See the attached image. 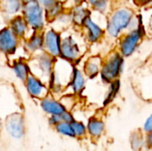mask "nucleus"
Instances as JSON below:
<instances>
[{
    "label": "nucleus",
    "instance_id": "f257e3e1",
    "mask_svg": "<svg viewBox=\"0 0 152 151\" xmlns=\"http://www.w3.org/2000/svg\"><path fill=\"white\" fill-rule=\"evenodd\" d=\"M74 67L75 66L72 62L66 61L61 57L56 58L53 70L48 83L50 93H59L65 88H68L71 80Z\"/></svg>",
    "mask_w": 152,
    "mask_h": 151
},
{
    "label": "nucleus",
    "instance_id": "f03ea898",
    "mask_svg": "<svg viewBox=\"0 0 152 151\" xmlns=\"http://www.w3.org/2000/svg\"><path fill=\"white\" fill-rule=\"evenodd\" d=\"M55 60L56 58L53 57L44 50L30 55V58L28 61L30 73L48 85L53 70Z\"/></svg>",
    "mask_w": 152,
    "mask_h": 151
},
{
    "label": "nucleus",
    "instance_id": "7ed1b4c3",
    "mask_svg": "<svg viewBox=\"0 0 152 151\" xmlns=\"http://www.w3.org/2000/svg\"><path fill=\"white\" fill-rule=\"evenodd\" d=\"M134 18V13L129 8L121 7L114 10L107 20V33L112 38H118L124 30L130 28Z\"/></svg>",
    "mask_w": 152,
    "mask_h": 151
},
{
    "label": "nucleus",
    "instance_id": "20e7f679",
    "mask_svg": "<svg viewBox=\"0 0 152 151\" xmlns=\"http://www.w3.org/2000/svg\"><path fill=\"white\" fill-rule=\"evenodd\" d=\"M21 14L25 18L32 31L45 30L47 22L45 11L37 0L23 3Z\"/></svg>",
    "mask_w": 152,
    "mask_h": 151
},
{
    "label": "nucleus",
    "instance_id": "39448f33",
    "mask_svg": "<svg viewBox=\"0 0 152 151\" xmlns=\"http://www.w3.org/2000/svg\"><path fill=\"white\" fill-rule=\"evenodd\" d=\"M124 56L118 52L110 53L106 60L103 61L100 72L102 80L104 83L110 84L114 80L118 79L124 69Z\"/></svg>",
    "mask_w": 152,
    "mask_h": 151
},
{
    "label": "nucleus",
    "instance_id": "423d86ee",
    "mask_svg": "<svg viewBox=\"0 0 152 151\" xmlns=\"http://www.w3.org/2000/svg\"><path fill=\"white\" fill-rule=\"evenodd\" d=\"M82 55V48L76 36L72 33H67L65 35L61 33L60 57L75 64L81 59Z\"/></svg>",
    "mask_w": 152,
    "mask_h": 151
},
{
    "label": "nucleus",
    "instance_id": "0eeeda50",
    "mask_svg": "<svg viewBox=\"0 0 152 151\" xmlns=\"http://www.w3.org/2000/svg\"><path fill=\"white\" fill-rule=\"evenodd\" d=\"M4 127L7 134L14 140H21L26 133L25 119L20 112H13L5 117Z\"/></svg>",
    "mask_w": 152,
    "mask_h": 151
},
{
    "label": "nucleus",
    "instance_id": "6e6552de",
    "mask_svg": "<svg viewBox=\"0 0 152 151\" xmlns=\"http://www.w3.org/2000/svg\"><path fill=\"white\" fill-rule=\"evenodd\" d=\"M143 29L141 26L135 29L129 30L128 33L123 36L120 41V53L124 57L131 56L137 49L142 38L143 37Z\"/></svg>",
    "mask_w": 152,
    "mask_h": 151
},
{
    "label": "nucleus",
    "instance_id": "1a4fd4ad",
    "mask_svg": "<svg viewBox=\"0 0 152 151\" xmlns=\"http://www.w3.org/2000/svg\"><path fill=\"white\" fill-rule=\"evenodd\" d=\"M61 32L50 28L44 30V51L54 58L61 56Z\"/></svg>",
    "mask_w": 152,
    "mask_h": 151
},
{
    "label": "nucleus",
    "instance_id": "9d476101",
    "mask_svg": "<svg viewBox=\"0 0 152 151\" xmlns=\"http://www.w3.org/2000/svg\"><path fill=\"white\" fill-rule=\"evenodd\" d=\"M24 85L28 95L33 99L40 101L50 94L48 85L32 74L28 77V78L24 82Z\"/></svg>",
    "mask_w": 152,
    "mask_h": 151
},
{
    "label": "nucleus",
    "instance_id": "9b49d317",
    "mask_svg": "<svg viewBox=\"0 0 152 151\" xmlns=\"http://www.w3.org/2000/svg\"><path fill=\"white\" fill-rule=\"evenodd\" d=\"M20 41L8 26L0 28V53L5 55L13 54L17 51Z\"/></svg>",
    "mask_w": 152,
    "mask_h": 151
},
{
    "label": "nucleus",
    "instance_id": "f8f14e48",
    "mask_svg": "<svg viewBox=\"0 0 152 151\" xmlns=\"http://www.w3.org/2000/svg\"><path fill=\"white\" fill-rule=\"evenodd\" d=\"M7 26L20 40H24L27 36H28V31L31 30L21 13L12 17L8 20Z\"/></svg>",
    "mask_w": 152,
    "mask_h": 151
},
{
    "label": "nucleus",
    "instance_id": "ddd939ff",
    "mask_svg": "<svg viewBox=\"0 0 152 151\" xmlns=\"http://www.w3.org/2000/svg\"><path fill=\"white\" fill-rule=\"evenodd\" d=\"M23 46L30 55L44 50V31H32L23 40Z\"/></svg>",
    "mask_w": 152,
    "mask_h": 151
},
{
    "label": "nucleus",
    "instance_id": "4468645a",
    "mask_svg": "<svg viewBox=\"0 0 152 151\" xmlns=\"http://www.w3.org/2000/svg\"><path fill=\"white\" fill-rule=\"evenodd\" d=\"M82 28H85L86 37L89 43H97L104 35V29L98 23H96L91 16L86 18Z\"/></svg>",
    "mask_w": 152,
    "mask_h": 151
},
{
    "label": "nucleus",
    "instance_id": "2eb2a0df",
    "mask_svg": "<svg viewBox=\"0 0 152 151\" xmlns=\"http://www.w3.org/2000/svg\"><path fill=\"white\" fill-rule=\"evenodd\" d=\"M40 107L42 110L49 116H53V115L60 116L65 110H67L64 105L61 103V101L54 99L51 94L40 100Z\"/></svg>",
    "mask_w": 152,
    "mask_h": 151
},
{
    "label": "nucleus",
    "instance_id": "dca6fc26",
    "mask_svg": "<svg viewBox=\"0 0 152 151\" xmlns=\"http://www.w3.org/2000/svg\"><path fill=\"white\" fill-rule=\"evenodd\" d=\"M2 12L4 19L8 21L12 17L21 13L23 7L22 0H2Z\"/></svg>",
    "mask_w": 152,
    "mask_h": 151
},
{
    "label": "nucleus",
    "instance_id": "f3484780",
    "mask_svg": "<svg viewBox=\"0 0 152 151\" xmlns=\"http://www.w3.org/2000/svg\"><path fill=\"white\" fill-rule=\"evenodd\" d=\"M72 24L76 27H82L87 17L90 16V10L84 4L73 6L69 9Z\"/></svg>",
    "mask_w": 152,
    "mask_h": 151
},
{
    "label": "nucleus",
    "instance_id": "a211bd4d",
    "mask_svg": "<svg viewBox=\"0 0 152 151\" xmlns=\"http://www.w3.org/2000/svg\"><path fill=\"white\" fill-rule=\"evenodd\" d=\"M102 62H103L102 59L100 58L99 56H94L87 59L86 62L84 65V71H83L86 77H87L90 79L96 77L101 72Z\"/></svg>",
    "mask_w": 152,
    "mask_h": 151
},
{
    "label": "nucleus",
    "instance_id": "6ab92c4d",
    "mask_svg": "<svg viewBox=\"0 0 152 151\" xmlns=\"http://www.w3.org/2000/svg\"><path fill=\"white\" fill-rule=\"evenodd\" d=\"M85 86H86L85 73L83 71H81L79 69L74 67L71 80H70V83L68 87L71 89V91L74 94H78L83 91Z\"/></svg>",
    "mask_w": 152,
    "mask_h": 151
},
{
    "label": "nucleus",
    "instance_id": "aec40b11",
    "mask_svg": "<svg viewBox=\"0 0 152 151\" xmlns=\"http://www.w3.org/2000/svg\"><path fill=\"white\" fill-rule=\"evenodd\" d=\"M12 69L15 77L22 83H24L28 77L31 74L28 61L24 59H18L13 61L12 63Z\"/></svg>",
    "mask_w": 152,
    "mask_h": 151
},
{
    "label": "nucleus",
    "instance_id": "412c9836",
    "mask_svg": "<svg viewBox=\"0 0 152 151\" xmlns=\"http://www.w3.org/2000/svg\"><path fill=\"white\" fill-rule=\"evenodd\" d=\"M54 26L52 27L54 29L58 30V31H61V30H65L70 24H72V20H71V17L69 14V12L67 13L65 11L61 13L56 19H54L53 21H51Z\"/></svg>",
    "mask_w": 152,
    "mask_h": 151
},
{
    "label": "nucleus",
    "instance_id": "4be33fe9",
    "mask_svg": "<svg viewBox=\"0 0 152 151\" xmlns=\"http://www.w3.org/2000/svg\"><path fill=\"white\" fill-rule=\"evenodd\" d=\"M66 9L64 7L63 3H61V2H56L53 6H51L50 8L45 10V17H46V20H47V22L53 21L61 13H62Z\"/></svg>",
    "mask_w": 152,
    "mask_h": 151
},
{
    "label": "nucleus",
    "instance_id": "5701e85b",
    "mask_svg": "<svg viewBox=\"0 0 152 151\" xmlns=\"http://www.w3.org/2000/svg\"><path fill=\"white\" fill-rule=\"evenodd\" d=\"M104 130V124L102 121L93 118L90 119L87 125V131L88 133L94 136V137H98L100 136Z\"/></svg>",
    "mask_w": 152,
    "mask_h": 151
},
{
    "label": "nucleus",
    "instance_id": "b1692460",
    "mask_svg": "<svg viewBox=\"0 0 152 151\" xmlns=\"http://www.w3.org/2000/svg\"><path fill=\"white\" fill-rule=\"evenodd\" d=\"M54 129L61 135H63L66 137H70V138L76 137L73 128H72V125H71V123H67V122L61 121L56 126H54Z\"/></svg>",
    "mask_w": 152,
    "mask_h": 151
},
{
    "label": "nucleus",
    "instance_id": "393cba45",
    "mask_svg": "<svg viewBox=\"0 0 152 151\" xmlns=\"http://www.w3.org/2000/svg\"><path fill=\"white\" fill-rule=\"evenodd\" d=\"M110 89H109V92L106 95V98H105V101H104V105H107L109 103H110L114 98L116 97V95L118 94V91H119V88H120V81L118 79L117 80H114L113 82H111L110 84Z\"/></svg>",
    "mask_w": 152,
    "mask_h": 151
},
{
    "label": "nucleus",
    "instance_id": "a878e982",
    "mask_svg": "<svg viewBox=\"0 0 152 151\" xmlns=\"http://www.w3.org/2000/svg\"><path fill=\"white\" fill-rule=\"evenodd\" d=\"M71 125H72V128H73L76 137H83L84 135H86L87 127H86V125L82 122L74 120L71 123Z\"/></svg>",
    "mask_w": 152,
    "mask_h": 151
},
{
    "label": "nucleus",
    "instance_id": "bb28decb",
    "mask_svg": "<svg viewBox=\"0 0 152 151\" xmlns=\"http://www.w3.org/2000/svg\"><path fill=\"white\" fill-rule=\"evenodd\" d=\"M131 144L133 146V149L135 150H139L142 146V136L138 133H134L131 136Z\"/></svg>",
    "mask_w": 152,
    "mask_h": 151
},
{
    "label": "nucleus",
    "instance_id": "cd10ccee",
    "mask_svg": "<svg viewBox=\"0 0 152 151\" xmlns=\"http://www.w3.org/2000/svg\"><path fill=\"white\" fill-rule=\"evenodd\" d=\"M87 0H66V2L63 4H64V7L65 9L67 8H72L73 6H76V5H78V4H84L86 3Z\"/></svg>",
    "mask_w": 152,
    "mask_h": 151
},
{
    "label": "nucleus",
    "instance_id": "c85d7f7f",
    "mask_svg": "<svg viewBox=\"0 0 152 151\" xmlns=\"http://www.w3.org/2000/svg\"><path fill=\"white\" fill-rule=\"evenodd\" d=\"M61 121L67 122V123H72V122L75 120L73 115L70 113L69 110H65V111L61 115Z\"/></svg>",
    "mask_w": 152,
    "mask_h": 151
},
{
    "label": "nucleus",
    "instance_id": "c756f323",
    "mask_svg": "<svg viewBox=\"0 0 152 151\" xmlns=\"http://www.w3.org/2000/svg\"><path fill=\"white\" fill-rule=\"evenodd\" d=\"M61 122V115H53V116H49L48 118V123L51 126H56L59 123Z\"/></svg>",
    "mask_w": 152,
    "mask_h": 151
},
{
    "label": "nucleus",
    "instance_id": "7c9ffc66",
    "mask_svg": "<svg viewBox=\"0 0 152 151\" xmlns=\"http://www.w3.org/2000/svg\"><path fill=\"white\" fill-rule=\"evenodd\" d=\"M42 6L45 10L50 8L51 6H53L56 2H58L57 0H37Z\"/></svg>",
    "mask_w": 152,
    "mask_h": 151
},
{
    "label": "nucleus",
    "instance_id": "2f4dec72",
    "mask_svg": "<svg viewBox=\"0 0 152 151\" xmlns=\"http://www.w3.org/2000/svg\"><path fill=\"white\" fill-rule=\"evenodd\" d=\"M143 129L147 133H152V114L147 118V120L144 124Z\"/></svg>",
    "mask_w": 152,
    "mask_h": 151
},
{
    "label": "nucleus",
    "instance_id": "473e14b6",
    "mask_svg": "<svg viewBox=\"0 0 152 151\" xmlns=\"http://www.w3.org/2000/svg\"><path fill=\"white\" fill-rule=\"evenodd\" d=\"M100 1H102V0H87L86 2H87V4H88L89 5H91V6H94L95 4L99 3Z\"/></svg>",
    "mask_w": 152,
    "mask_h": 151
},
{
    "label": "nucleus",
    "instance_id": "72a5a7b5",
    "mask_svg": "<svg viewBox=\"0 0 152 151\" xmlns=\"http://www.w3.org/2000/svg\"><path fill=\"white\" fill-rule=\"evenodd\" d=\"M148 144L152 147V133H151V134L149 135V137H148Z\"/></svg>",
    "mask_w": 152,
    "mask_h": 151
},
{
    "label": "nucleus",
    "instance_id": "f704fd0d",
    "mask_svg": "<svg viewBox=\"0 0 152 151\" xmlns=\"http://www.w3.org/2000/svg\"><path fill=\"white\" fill-rule=\"evenodd\" d=\"M1 1L2 0H0V19L1 18H4V14H3V12H2V6H1ZM5 20V19H4Z\"/></svg>",
    "mask_w": 152,
    "mask_h": 151
},
{
    "label": "nucleus",
    "instance_id": "c9c22d12",
    "mask_svg": "<svg viewBox=\"0 0 152 151\" xmlns=\"http://www.w3.org/2000/svg\"><path fill=\"white\" fill-rule=\"evenodd\" d=\"M2 125H3V121H2V119L0 118V129H1V127H2Z\"/></svg>",
    "mask_w": 152,
    "mask_h": 151
},
{
    "label": "nucleus",
    "instance_id": "e433bc0d",
    "mask_svg": "<svg viewBox=\"0 0 152 151\" xmlns=\"http://www.w3.org/2000/svg\"><path fill=\"white\" fill-rule=\"evenodd\" d=\"M57 1H58V2H61V3H63V4L66 2V0H57Z\"/></svg>",
    "mask_w": 152,
    "mask_h": 151
},
{
    "label": "nucleus",
    "instance_id": "4c0bfd02",
    "mask_svg": "<svg viewBox=\"0 0 152 151\" xmlns=\"http://www.w3.org/2000/svg\"><path fill=\"white\" fill-rule=\"evenodd\" d=\"M150 25H151V27L152 28V16L151 18V21H150Z\"/></svg>",
    "mask_w": 152,
    "mask_h": 151
},
{
    "label": "nucleus",
    "instance_id": "58836bf2",
    "mask_svg": "<svg viewBox=\"0 0 152 151\" xmlns=\"http://www.w3.org/2000/svg\"><path fill=\"white\" fill-rule=\"evenodd\" d=\"M23 3H26V2H28V1H31V0H22Z\"/></svg>",
    "mask_w": 152,
    "mask_h": 151
},
{
    "label": "nucleus",
    "instance_id": "ea45409f",
    "mask_svg": "<svg viewBox=\"0 0 152 151\" xmlns=\"http://www.w3.org/2000/svg\"><path fill=\"white\" fill-rule=\"evenodd\" d=\"M0 96H1V88H0Z\"/></svg>",
    "mask_w": 152,
    "mask_h": 151
}]
</instances>
